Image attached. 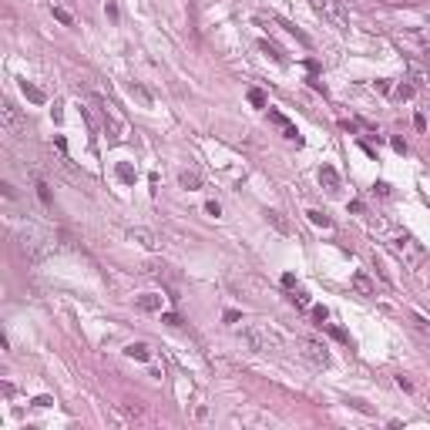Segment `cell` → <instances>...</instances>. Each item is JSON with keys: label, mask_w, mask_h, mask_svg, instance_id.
Returning a JSON list of instances; mask_svg holds the SVG:
<instances>
[{"label": "cell", "mask_w": 430, "mask_h": 430, "mask_svg": "<svg viewBox=\"0 0 430 430\" xmlns=\"http://www.w3.org/2000/svg\"><path fill=\"white\" fill-rule=\"evenodd\" d=\"M306 215H309V222H313V226H323V229H329V215L316 212V208H313V212H306Z\"/></svg>", "instance_id": "obj_16"}, {"label": "cell", "mask_w": 430, "mask_h": 430, "mask_svg": "<svg viewBox=\"0 0 430 430\" xmlns=\"http://www.w3.org/2000/svg\"><path fill=\"white\" fill-rule=\"evenodd\" d=\"M37 195H41V202H44V205H51V192H47L44 181H37Z\"/></svg>", "instance_id": "obj_23"}, {"label": "cell", "mask_w": 430, "mask_h": 430, "mask_svg": "<svg viewBox=\"0 0 430 430\" xmlns=\"http://www.w3.org/2000/svg\"><path fill=\"white\" fill-rule=\"evenodd\" d=\"M319 181L326 185L329 192H336V188H340V175H336V168H329V165H323V168H319Z\"/></svg>", "instance_id": "obj_9"}, {"label": "cell", "mask_w": 430, "mask_h": 430, "mask_svg": "<svg viewBox=\"0 0 430 430\" xmlns=\"http://www.w3.org/2000/svg\"><path fill=\"white\" fill-rule=\"evenodd\" d=\"M353 289H356V293L360 296H376V286H373V279H370V276H366V272H353Z\"/></svg>", "instance_id": "obj_8"}, {"label": "cell", "mask_w": 430, "mask_h": 430, "mask_svg": "<svg viewBox=\"0 0 430 430\" xmlns=\"http://www.w3.org/2000/svg\"><path fill=\"white\" fill-rule=\"evenodd\" d=\"M413 326H417L420 333H423V336H430V323H427L423 316H413Z\"/></svg>", "instance_id": "obj_21"}, {"label": "cell", "mask_w": 430, "mask_h": 430, "mask_svg": "<svg viewBox=\"0 0 430 430\" xmlns=\"http://www.w3.org/2000/svg\"><path fill=\"white\" fill-rule=\"evenodd\" d=\"M242 343H246L252 353H279L283 350L279 333H272V329L262 326V323H252V326L242 329Z\"/></svg>", "instance_id": "obj_2"}, {"label": "cell", "mask_w": 430, "mask_h": 430, "mask_svg": "<svg viewBox=\"0 0 430 430\" xmlns=\"http://www.w3.org/2000/svg\"><path fill=\"white\" fill-rule=\"evenodd\" d=\"M14 242H17V252H21L27 262H44L47 256L54 252V239L47 236L41 226H34V222H24V226L17 229Z\"/></svg>", "instance_id": "obj_1"}, {"label": "cell", "mask_w": 430, "mask_h": 430, "mask_svg": "<svg viewBox=\"0 0 430 430\" xmlns=\"http://www.w3.org/2000/svg\"><path fill=\"white\" fill-rule=\"evenodd\" d=\"M313 7H316V11L323 14L326 21L336 24L340 31H346V27H350V14L343 11V4H340V0H313Z\"/></svg>", "instance_id": "obj_5"}, {"label": "cell", "mask_w": 430, "mask_h": 430, "mask_svg": "<svg viewBox=\"0 0 430 430\" xmlns=\"http://www.w3.org/2000/svg\"><path fill=\"white\" fill-rule=\"evenodd\" d=\"M396 98H400V101L413 98V84H400V88H396Z\"/></svg>", "instance_id": "obj_19"}, {"label": "cell", "mask_w": 430, "mask_h": 430, "mask_svg": "<svg viewBox=\"0 0 430 430\" xmlns=\"http://www.w3.org/2000/svg\"><path fill=\"white\" fill-rule=\"evenodd\" d=\"M249 101L256 104V108H266V94H262V91H256V88H252V91H249Z\"/></svg>", "instance_id": "obj_18"}, {"label": "cell", "mask_w": 430, "mask_h": 430, "mask_svg": "<svg viewBox=\"0 0 430 430\" xmlns=\"http://www.w3.org/2000/svg\"><path fill=\"white\" fill-rule=\"evenodd\" d=\"M266 219L272 222V229H276V232H283V236H289V232H293V226H289V222L283 219V212H276V208H269V212H266Z\"/></svg>", "instance_id": "obj_10"}, {"label": "cell", "mask_w": 430, "mask_h": 430, "mask_svg": "<svg viewBox=\"0 0 430 430\" xmlns=\"http://www.w3.org/2000/svg\"><path fill=\"white\" fill-rule=\"evenodd\" d=\"M21 88H24V94H27V98H31L34 104H44V91H41V88H34V84H27V81H24Z\"/></svg>", "instance_id": "obj_15"}, {"label": "cell", "mask_w": 430, "mask_h": 430, "mask_svg": "<svg viewBox=\"0 0 430 430\" xmlns=\"http://www.w3.org/2000/svg\"><path fill=\"white\" fill-rule=\"evenodd\" d=\"M128 91H131V98H138V101H141V108H151V104H155V101H151V94H148L138 81H131V84H128Z\"/></svg>", "instance_id": "obj_12"}, {"label": "cell", "mask_w": 430, "mask_h": 430, "mask_svg": "<svg viewBox=\"0 0 430 430\" xmlns=\"http://www.w3.org/2000/svg\"><path fill=\"white\" fill-rule=\"evenodd\" d=\"M125 353L131 360H151V346H148V343H131Z\"/></svg>", "instance_id": "obj_11"}, {"label": "cell", "mask_w": 430, "mask_h": 430, "mask_svg": "<svg viewBox=\"0 0 430 430\" xmlns=\"http://www.w3.org/2000/svg\"><path fill=\"white\" fill-rule=\"evenodd\" d=\"M293 303H296V306H303V309H306V306H309V296H306L303 289H296V293H293Z\"/></svg>", "instance_id": "obj_22"}, {"label": "cell", "mask_w": 430, "mask_h": 430, "mask_svg": "<svg viewBox=\"0 0 430 430\" xmlns=\"http://www.w3.org/2000/svg\"><path fill=\"white\" fill-rule=\"evenodd\" d=\"M54 17H57L61 24H74V17H71V14L64 11V7H54Z\"/></svg>", "instance_id": "obj_20"}, {"label": "cell", "mask_w": 430, "mask_h": 430, "mask_svg": "<svg viewBox=\"0 0 430 430\" xmlns=\"http://www.w3.org/2000/svg\"><path fill=\"white\" fill-rule=\"evenodd\" d=\"M205 212H208V215H219L222 208H219V202H208V205H205Z\"/></svg>", "instance_id": "obj_25"}, {"label": "cell", "mask_w": 430, "mask_h": 430, "mask_svg": "<svg viewBox=\"0 0 430 430\" xmlns=\"http://www.w3.org/2000/svg\"><path fill=\"white\" fill-rule=\"evenodd\" d=\"M299 353H303V356L313 363V366H319V370H323V366L329 363V353L323 350L316 340H299Z\"/></svg>", "instance_id": "obj_6"}, {"label": "cell", "mask_w": 430, "mask_h": 430, "mask_svg": "<svg viewBox=\"0 0 430 430\" xmlns=\"http://www.w3.org/2000/svg\"><path fill=\"white\" fill-rule=\"evenodd\" d=\"M178 181H181V188H202V175H198V171H181L178 175Z\"/></svg>", "instance_id": "obj_13"}, {"label": "cell", "mask_w": 430, "mask_h": 430, "mask_svg": "<svg viewBox=\"0 0 430 430\" xmlns=\"http://www.w3.org/2000/svg\"><path fill=\"white\" fill-rule=\"evenodd\" d=\"M393 252L403 259L407 269H423V262H427V249H423L413 236H396L393 239Z\"/></svg>", "instance_id": "obj_3"}, {"label": "cell", "mask_w": 430, "mask_h": 430, "mask_svg": "<svg viewBox=\"0 0 430 430\" xmlns=\"http://www.w3.org/2000/svg\"><path fill=\"white\" fill-rule=\"evenodd\" d=\"M138 309H145V313H155V309H161V296H138Z\"/></svg>", "instance_id": "obj_14"}, {"label": "cell", "mask_w": 430, "mask_h": 430, "mask_svg": "<svg viewBox=\"0 0 430 430\" xmlns=\"http://www.w3.org/2000/svg\"><path fill=\"white\" fill-rule=\"evenodd\" d=\"M161 319H165L168 326H181V316H175V313H165V316H161Z\"/></svg>", "instance_id": "obj_24"}, {"label": "cell", "mask_w": 430, "mask_h": 430, "mask_svg": "<svg viewBox=\"0 0 430 430\" xmlns=\"http://www.w3.org/2000/svg\"><path fill=\"white\" fill-rule=\"evenodd\" d=\"M128 239L131 242H138V246H145V249H161V239L151 232V229H145V226H135V229H128Z\"/></svg>", "instance_id": "obj_7"}, {"label": "cell", "mask_w": 430, "mask_h": 430, "mask_svg": "<svg viewBox=\"0 0 430 430\" xmlns=\"http://www.w3.org/2000/svg\"><path fill=\"white\" fill-rule=\"evenodd\" d=\"M118 178H121V181H135V171H131V165H125V161H121V165H118Z\"/></svg>", "instance_id": "obj_17"}, {"label": "cell", "mask_w": 430, "mask_h": 430, "mask_svg": "<svg viewBox=\"0 0 430 430\" xmlns=\"http://www.w3.org/2000/svg\"><path fill=\"white\" fill-rule=\"evenodd\" d=\"M0 121H4V135L11 138V141L27 135V121L21 118V111H17L14 104H4V108H0Z\"/></svg>", "instance_id": "obj_4"}]
</instances>
